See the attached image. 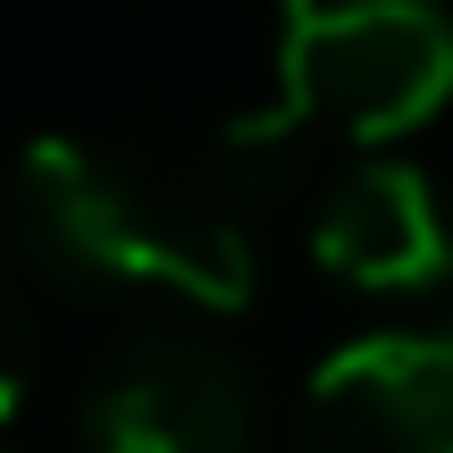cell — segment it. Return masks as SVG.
<instances>
[{"label": "cell", "instance_id": "cell-4", "mask_svg": "<svg viewBox=\"0 0 453 453\" xmlns=\"http://www.w3.org/2000/svg\"><path fill=\"white\" fill-rule=\"evenodd\" d=\"M294 453H453V336H361L303 387Z\"/></svg>", "mask_w": 453, "mask_h": 453}, {"label": "cell", "instance_id": "cell-3", "mask_svg": "<svg viewBox=\"0 0 453 453\" xmlns=\"http://www.w3.org/2000/svg\"><path fill=\"white\" fill-rule=\"evenodd\" d=\"M76 445L84 453H252L260 445L252 378L202 336L143 327L93 370Z\"/></svg>", "mask_w": 453, "mask_h": 453}, {"label": "cell", "instance_id": "cell-1", "mask_svg": "<svg viewBox=\"0 0 453 453\" xmlns=\"http://www.w3.org/2000/svg\"><path fill=\"white\" fill-rule=\"evenodd\" d=\"M9 235L42 277L76 294H168L194 311L252 303V252L219 211L151 185L143 168L93 143H67V134H42L17 151Z\"/></svg>", "mask_w": 453, "mask_h": 453}, {"label": "cell", "instance_id": "cell-2", "mask_svg": "<svg viewBox=\"0 0 453 453\" xmlns=\"http://www.w3.org/2000/svg\"><path fill=\"white\" fill-rule=\"evenodd\" d=\"M277 101L344 143H395L453 101L445 0H277Z\"/></svg>", "mask_w": 453, "mask_h": 453}, {"label": "cell", "instance_id": "cell-5", "mask_svg": "<svg viewBox=\"0 0 453 453\" xmlns=\"http://www.w3.org/2000/svg\"><path fill=\"white\" fill-rule=\"evenodd\" d=\"M311 252H319L327 277H344L361 294H403V286H437L453 269V226L420 168L370 160L327 194L319 226H311Z\"/></svg>", "mask_w": 453, "mask_h": 453}, {"label": "cell", "instance_id": "cell-6", "mask_svg": "<svg viewBox=\"0 0 453 453\" xmlns=\"http://www.w3.org/2000/svg\"><path fill=\"white\" fill-rule=\"evenodd\" d=\"M26 378H34V327H26V311H17L9 277H0V420L26 403Z\"/></svg>", "mask_w": 453, "mask_h": 453}]
</instances>
